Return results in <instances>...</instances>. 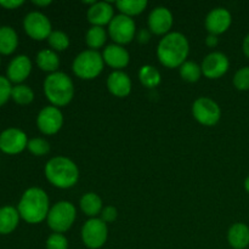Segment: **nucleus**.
<instances>
[{
	"mask_svg": "<svg viewBox=\"0 0 249 249\" xmlns=\"http://www.w3.org/2000/svg\"><path fill=\"white\" fill-rule=\"evenodd\" d=\"M17 211L26 223L32 225L40 224L48 218L50 212V201L48 195L43 189L29 187L21 196Z\"/></svg>",
	"mask_w": 249,
	"mask_h": 249,
	"instance_id": "obj_1",
	"label": "nucleus"
},
{
	"mask_svg": "<svg viewBox=\"0 0 249 249\" xmlns=\"http://www.w3.org/2000/svg\"><path fill=\"white\" fill-rule=\"evenodd\" d=\"M190 44L186 36L179 32H170L163 36L157 46V57L167 68H179L186 62Z\"/></svg>",
	"mask_w": 249,
	"mask_h": 249,
	"instance_id": "obj_2",
	"label": "nucleus"
},
{
	"mask_svg": "<svg viewBox=\"0 0 249 249\" xmlns=\"http://www.w3.org/2000/svg\"><path fill=\"white\" fill-rule=\"evenodd\" d=\"M45 178L57 189H71L79 180L77 164L65 156H57L48 160L44 168Z\"/></svg>",
	"mask_w": 249,
	"mask_h": 249,
	"instance_id": "obj_3",
	"label": "nucleus"
},
{
	"mask_svg": "<svg viewBox=\"0 0 249 249\" xmlns=\"http://www.w3.org/2000/svg\"><path fill=\"white\" fill-rule=\"evenodd\" d=\"M44 94L51 106H67L74 97V84L70 75L63 72H55L45 78L43 84Z\"/></svg>",
	"mask_w": 249,
	"mask_h": 249,
	"instance_id": "obj_4",
	"label": "nucleus"
},
{
	"mask_svg": "<svg viewBox=\"0 0 249 249\" xmlns=\"http://www.w3.org/2000/svg\"><path fill=\"white\" fill-rule=\"evenodd\" d=\"M104 58L102 53L95 50L82 51L75 56L72 63V70L78 78L83 80H92L99 77L104 71Z\"/></svg>",
	"mask_w": 249,
	"mask_h": 249,
	"instance_id": "obj_5",
	"label": "nucleus"
},
{
	"mask_svg": "<svg viewBox=\"0 0 249 249\" xmlns=\"http://www.w3.org/2000/svg\"><path fill=\"white\" fill-rule=\"evenodd\" d=\"M77 218L75 207L68 201H60L53 204L48 214V225L53 232L63 233L70 230Z\"/></svg>",
	"mask_w": 249,
	"mask_h": 249,
	"instance_id": "obj_6",
	"label": "nucleus"
},
{
	"mask_svg": "<svg viewBox=\"0 0 249 249\" xmlns=\"http://www.w3.org/2000/svg\"><path fill=\"white\" fill-rule=\"evenodd\" d=\"M108 238V228L100 218H91L84 223L82 228V241L89 249L104 247Z\"/></svg>",
	"mask_w": 249,
	"mask_h": 249,
	"instance_id": "obj_7",
	"label": "nucleus"
},
{
	"mask_svg": "<svg viewBox=\"0 0 249 249\" xmlns=\"http://www.w3.org/2000/svg\"><path fill=\"white\" fill-rule=\"evenodd\" d=\"M108 36L118 45L131 43L136 36L135 22L125 15H116L108 24Z\"/></svg>",
	"mask_w": 249,
	"mask_h": 249,
	"instance_id": "obj_8",
	"label": "nucleus"
},
{
	"mask_svg": "<svg viewBox=\"0 0 249 249\" xmlns=\"http://www.w3.org/2000/svg\"><path fill=\"white\" fill-rule=\"evenodd\" d=\"M194 118L204 126H214L221 118V109L214 100L198 97L192 105Z\"/></svg>",
	"mask_w": 249,
	"mask_h": 249,
	"instance_id": "obj_9",
	"label": "nucleus"
},
{
	"mask_svg": "<svg viewBox=\"0 0 249 249\" xmlns=\"http://www.w3.org/2000/svg\"><path fill=\"white\" fill-rule=\"evenodd\" d=\"M23 29L29 38L34 40H45L53 32L50 19L39 11H32L23 19Z\"/></svg>",
	"mask_w": 249,
	"mask_h": 249,
	"instance_id": "obj_10",
	"label": "nucleus"
},
{
	"mask_svg": "<svg viewBox=\"0 0 249 249\" xmlns=\"http://www.w3.org/2000/svg\"><path fill=\"white\" fill-rule=\"evenodd\" d=\"M26 133L18 128H7L0 133V151L6 155H18L28 145Z\"/></svg>",
	"mask_w": 249,
	"mask_h": 249,
	"instance_id": "obj_11",
	"label": "nucleus"
},
{
	"mask_svg": "<svg viewBox=\"0 0 249 249\" xmlns=\"http://www.w3.org/2000/svg\"><path fill=\"white\" fill-rule=\"evenodd\" d=\"M63 125V114L58 107L46 106L40 109L36 117V126L44 135L58 133Z\"/></svg>",
	"mask_w": 249,
	"mask_h": 249,
	"instance_id": "obj_12",
	"label": "nucleus"
},
{
	"mask_svg": "<svg viewBox=\"0 0 249 249\" xmlns=\"http://www.w3.org/2000/svg\"><path fill=\"white\" fill-rule=\"evenodd\" d=\"M230 67V61L225 53L213 51L208 53L202 61V73L208 79H219L223 77Z\"/></svg>",
	"mask_w": 249,
	"mask_h": 249,
	"instance_id": "obj_13",
	"label": "nucleus"
},
{
	"mask_svg": "<svg viewBox=\"0 0 249 249\" xmlns=\"http://www.w3.org/2000/svg\"><path fill=\"white\" fill-rule=\"evenodd\" d=\"M148 29L156 36H167L170 33L174 18L173 14L168 7H155L148 15Z\"/></svg>",
	"mask_w": 249,
	"mask_h": 249,
	"instance_id": "obj_14",
	"label": "nucleus"
},
{
	"mask_svg": "<svg viewBox=\"0 0 249 249\" xmlns=\"http://www.w3.org/2000/svg\"><path fill=\"white\" fill-rule=\"evenodd\" d=\"M232 23V16L225 7H215L206 17V29L209 34L219 36L230 28Z\"/></svg>",
	"mask_w": 249,
	"mask_h": 249,
	"instance_id": "obj_15",
	"label": "nucleus"
},
{
	"mask_svg": "<svg viewBox=\"0 0 249 249\" xmlns=\"http://www.w3.org/2000/svg\"><path fill=\"white\" fill-rule=\"evenodd\" d=\"M32 72V61L27 55H18L10 61L6 68V78L16 85L22 84Z\"/></svg>",
	"mask_w": 249,
	"mask_h": 249,
	"instance_id": "obj_16",
	"label": "nucleus"
},
{
	"mask_svg": "<svg viewBox=\"0 0 249 249\" xmlns=\"http://www.w3.org/2000/svg\"><path fill=\"white\" fill-rule=\"evenodd\" d=\"M104 62L114 71H121L125 68L130 62V55L123 45L111 44L104 49L102 53Z\"/></svg>",
	"mask_w": 249,
	"mask_h": 249,
	"instance_id": "obj_17",
	"label": "nucleus"
},
{
	"mask_svg": "<svg viewBox=\"0 0 249 249\" xmlns=\"http://www.w3.org/2000/svg\"><path fill=\"white\" fill-rule=\"evenodd\" d=\"M113 17V6L106 1H96L95 4L90 5L87 11V18L91 23V26H108Z\"/></svg>",
	"mask_w": 249,
	"mask_h": 249,
	"instance_id": "obj_18",
	"label": "nucleus"
},
{
	"mask_svg": "<svg viewBox=\"0 0 249 249\" xmlns=\"http://www.w3.org/2000/svg\"><path fill=\"white\" fill-rule=\"evenodd\" d=\"M107 89L113 96L126 97L131 92V79L123 71H113L107 77Z\"/></svg>",
	"mask_w": 249,
	"mask_h": 249,
	"instance_id": "obj_19",
	"label": "nucleus"
},
{
	"mask_svg": "<svg viewBox=\"0 0 249 249\" xmlns=\"http://www.w3.org/2000/svg\"><path fill=\"white\" fill-rule=\"evenodd\" d=\"M18 211L12 206H4L0 208V235H10L16 230L19 223Z\"/></svg>",
	"mask_w": 249,
	"mask_h": 249,
	"instance_id": "obj_20",
	"label": "nucleus"
},
{
	"mask_svg": "<svg viewBox=\"0 0 249 249\" xmlns=\"http://www.w3.org/2000/svg\"><path fill=\"white\" fill-rule=\"evenodd\" d=\"M228 242L233 249H246L249 246V228L243 223H236L229 229Z\"/></svg>",
	"mask_w": 249,
	"mask_h": 249,
	"instance_id": "obj_21",
	"label": "nucleus"
},
{
	"mask_svg": "<svg viewBox=\"0 0 249 249\" xmlns=\"http://www.w3.org/2000/svg\"><path fill=\"white\" fill-rule=\"evenodd\" d=\"M79 207L83 213L89 216L90 219L96 218L104 209L101 197L95 192H87L83 195L79 201Z\"/></svg>",
	"mask_w": 249,
	"mask_h": 249,
	"instance_id": "obj_22",
	"label": "nucleus"
},
{
	"mask_svg": "<svg viewBox=\"0 0 249 249\" xmlns=\"http://www.w3.org/2000/svg\"><path fill=\"white\" fill-rule=\"evenodd\" d=\"M36 62L41 71L50 73V74L57 72L58 67H60V57H58L57 53L51 49H43L39 51L36 53Z\"/></svg>",
	"mask_w": 249,
	"mask_h": 249,
	"instance_id": "obj_23",
	"label": "nucleus"
},
{
	"mask_svg": "<svg viewBox=\"0 0 249 249\" xmlns=\"http://www.w3.org/2000/svg\"><path fill=\"white\" fill-rule=\"evenodd\" d=\"M18 46V36L10 26L0 27V53L11 55Z\"/></svg>",
	"mask_w": 249,
	"mask_h": 249,
	"instance_id": "obj_24",
	"label": "nucleus"
},
{
	"mask_svg": "<svg viewBox=\"0 0 249 249\" xmlns=\"http://www.w3.org/2000/svg\"><path fill=\"white\" fill-rule=\"evenodd\" d=\"M107 40V32L104 27L91 26L85 34V43L90 50L97 51L102 48Z\"/></svg>",
	"mask_w": 249,
	"mask_h": 249,
	"instance_id": "obj_25",
	"label": "nucleus"
},
{
	"mask_svg": "<svg viewBox=\"0 0 249 249\" xmlns=\"http://www.w3.org/2000/svg\"><path fill=\"white\" fill-rule=\"evenodd\" d=\"M116 7L122 15L133 17L145 11L147 7V1L146 0H119V1H116Z\"/></svg>",
	"mask_w": 249,
	"mask_h": 249,
	"instance_id": "obj_26",
	"label": "nucleus"
},
{
	"mask_svg": "<svg viewBox=\"0 0 249 249\" xmlns=\"http://www.w3.org/2000/svg\"><path fill=\"white\" fill-rule=\"evenodd\" d=\"M139 79H140L141 84L143 87L150 88V89L158 87L162 82L160 71L151 65H145L140 67V70H139Z\"/></svg>",
	"mask_w": 249,
	"mask_h": 249,
	"instance_id": "obj_27",
	"label": "nucleus"
},
{
	"mask_svg": "<svg viewBox=\"0 0 249 249\" xmlns=\"http://www.w3.org/2000/svg\"><path fill=\"white\" fill-rule=\"evenodd\" d=\"M179 73L180 77L185 80V82L189 83H196L201 79L202 77V68L201 66L197 65L196 62H192V61H186L185 63H182L179 67Z\"/></svg>",
	"mask_w": 249,
	"mask_h": 249,
	"instance_id": "obj_28",
	"label": "nucleus"
},
{
	"mask_svg": "<svg viewBox=\"0 0 249 249\" xmlns=\"http://www.w3.org/2000/svg\"><path fill=\"white\" fill-rule=\"evenodd\" d=\"M11 99L16 102L17 105H29L34 100V91L31 87L24 84H18L12 87Z\"/></svg>",
	"mask_w": 249,
	"mask_h": 249,
	"instance_id": "obj_29",
	"label": "nucleus"
},
{
	"mask_svg": "<svg viewBox=\"0 0 249 249\" xmlns=\"http://www.w3.org/2000/svg\"><path fill=\"white\" fill-rule=\"evenodd\" d=\"M48 43L50 45L51 50L56 51H65L70 46V36L62 31H53L48 38Z\"/></svg>",
	"mask_w": 249,
	"mask_h": 249,
	"instance_id": "obj_30",
	"label": "nucleus"
},
{
	"mask_svg": "<svg viewBox=\"0 0 249 249\" xmlns=\"http://www.w3.org/2000/svg\"><path fill=\"white\" fill-rule=\"evenodd\" d=\"M27 148L32 155L41 157L50 152V143L43 138H33L28 141Z\"/></svg>",
	"mask_w": 249,
	"mask_h": 249,
	"instance_id": "obj_31",
	"label": "nucleus"
},
{
	"mask_svg": "<svg viewBox=\"0 0 249 249\" xmlns=\"http://www.w3.org/2000/svg\"><path fill=\"white\" fill-rule=\"evenodd\" d=\"M232 82L236 89L240 90V91H247V90H249V67L248 66L240 68V70L235 73Z\"/></svg>",
	"mask_w": 249,
	"mask_h": 249,
	"instance_id": "obj_32",
	"label": "nucleus"
},
{
	"mask_svg": "<svg viewBox=\"0 0 249 249\" xmlns=\"http://www.w3.org/2000/svg\"><path fill=\"white\" fill-rule=\"evenodd\" d=\"M46 249H68V240L63 233H51L46 240Z\"/></svg>",
	"mask_w": 249,
	"mask_h": 249,
	"instance_id": "obj_33",
	"label": "nucleus"
},
{
	"mask_svg": "<svg viewBox=\"0 0 249 249\" xmlns=\"http://www.w3.org/2000/svg\"><path fill=\"white\" fill-rule=\"evenodd\" d=\"M12 85L6 77L0 75V107L4 106L9 99H11Z\"/></svg>",
	"mask_w": 249,
	"mask_h": 249,
	"instance_id": "obj_34",
	"label": "nucleus"
},
{
	"mask_svg": "<svg viewBox=\"0 0 249 249\" xmlns=\"http://www.w3.org/2000/svg\"><path fill=\"white\" fill-rule=\"evenodd\" d=\"M100 215H101V218L100 219H101L102 221H105L106 224H109V223H113V221L116 220L117 216H118V212H117L116 207L107 206L102 209Z\"/></svg>",
	"mask_w": 249,
	"mask_h": 249,
	"instance_id": "obj_35",
	"label": "nucleus"
},
{
	"mask_svg": "<svg viewBox=\"0 0 249 249\" xmlns=\"http://www.w3.org/2000/svg\"><path fill=\"white\" fill-rule=\"evenodd\" d=\"M23 4V0H0V6L6 10H15Z\"/></svg>",
	"mask_w": 249,
	"mask_h": 249,
	"instance_id": "obj_36",
	"label": "nucleus"
},
{
	"mask_svg": "<svg viewBox=\"0 0 249 249\" xmlns=\"http://www.w3.org/2000/svg\"><path fill=\"white\" fill-rule=\"evenodd\" d=\"M136 38H138V41L141 44L148 43V40L151 39V32L147 31V29H140V31L136 33Z\"/></svg>",
	"mask_w": 249,
	"mask_h": 249,
	"instance_id": "obj_37",
	"label": "nucleus"
},
{
	"mask_svg": "<svg viewBox=\"0 0 249 249\" xmlns=\"http://www.w3.org/2000/svg\"><path fill=\"white\" fill-rule=\"evenodd\" d=\"M219 44V39H218V36H214V34H209L208 36H207L206 39V45L208 46V48H216Z\"/></svg>",
	"mask_w": 249,
	"mask_h": 249,
	"instance_id": "obj_38",
	"label": "nucleus"
},
{
	"mask_svg": "<svg viewBox=\"0 0 249 249\" xmlns=\"http://www.w3.org/2000/svg\"><path fill=\"white\" fill-rule=\"evenodd\" d=\"M242 50H243V53H245V55L249 58V34H247V36H245V39H243Z\"/></svg>",
	"mask_w": 249,
	"mask_h": 249,
	"instance_id": "obj_39",
	"label": "nucleus"
},
{
	"mask_svg": "<svg viewBox=\"0 0 249 249\" xmlns=\"http://www.w3.org/2000/svg\"><path fill=\"white\" fill-rule=\"evenodd\" d=\"M32 4H34L36 6H49V5L51 4V0H33L32 1Z\"/></svg>",
	"mask_w": 249,
	"mask_h": 249,
	"instance_id": "obj_40",
	"label": "nucleus"
},
{
	"mask_svg": "<svg viewBox=\"0 0 249 249\" xmlns=\"http://www.w3.org/2000/svg\"><path fill=\"white\" fill-rule=\"evenodd\" d=\"M245 190L249 194V175L247 177V179L245 180Z\"/></svg>",
	"mask_w": 249,
	"mask_h": 249,
	"instance_id": "obj_41",
	"label": "nucleus"
}]
</instances>
